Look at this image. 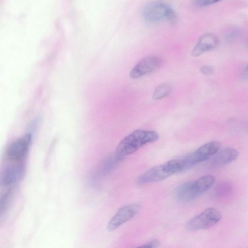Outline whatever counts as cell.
<instances>
[{
	"label": "cell",
	"instance_id": "6da1fadb",
	"mask_svg": "<svg viewBox=\"0 0 248 248\" xmlns=\"http://www.w3.org/2000/svg\"><path fill=\"white\" fill-rule=\"evenodd\" d=\"M158 139L159 135L155 131L136 129L122 140L117 146L114 155L122 160L143 145L155 142Z\"/></svg>",
	"mask_w": 248,
	"mask_h": 248
},
{
	"label": "cell",
	"instance_id": "7a4b0ae2",
	"mask_svg": "<svg viewBox=\"0 0 248 248\" xmlns=\"http://www.w3.org/2000/svg\"><path fill=\"white\" fill-rule=\"evenodd\" d=\"M215 181L214 176L206 175L196 180L183 183L175 189V199L181 202L191 201L209 189Z\"/></svg>",
	"mask_w": 248,
	"mask_h": 248
},
{
	"label": "cell",
	"instance_id": "3957f363",
	"mask_svg": "<svg viewBox=\"0 0 248 248\" xmlns=\"http://www.w3.org/2000/svg\"><path fill=\"white\" fill-rule=\"evenodd\" d=\"M140 15L146 22L155 23L164 19L171 23L177 19L173 9L167 3L161 1H153L146 4L141 9Z\"/></svg>",
	"mask_w": 248,
	"mask_h": 248
},
{
	"label": "cell",
	"instance_id": "277c9868",
	"mask_svg": "<svg viewBox=\"0 0 248 248\" xmlns=\"http://www.w3.org/2000/svg\"><path fill=\"white\" fill-rule=\"evenodd\" d=\"M221 217L218 210L208 208L190 219L186 225V229L190 231L207 229L217 223Z\"/></svg>",
	"mask_w": 248,
	"mask_h": 248
},
{
	"label": "cell",
	"instance_id": "5b68a950",
	"mask_svg": "<svg viewBox=\"0 0 248 248\" xmlns=\"http://www.w3.org/2000/svg\"><path fill=\"white\" fill-rule=\"evenodd\" d=\"M220 144L217 141L207 143L183 158L187 169L213 157L220 149Z\"/></svg>",
	"mask_w": 248,
	"mask_h": 248
},
{
	"label": "cell",
	"instance_id": "8992f818",
	"mask_svg": "<svg viewBox=\"0 0 248 248\" xmlns=\"http://www.w3.org/2000/svg\"><path fill=\"white\" fill-rule=\"evenodd\" d=\"M140 205L139 203H133L124 205L119 208L116 214L109 221L107 230L113 231L122 225L135 217L139 212Z\"/></svg>",
	"mask_w": 248,
	"mask_h": 248
},
{
	"label": "cell",
	"instance_id": "52a82bcc",
	"mask_svg": "<svg viewBox=\"0 0 248 248\" xmlns=\"http://www.w3.org/2000/svg\"><path fill=\"white\" fill-rule=\"evenodd\" d=\"M162 63L161 59L156 56H150L140 60L130 71L129 77L137 79L156 70Z\"/></svg>",
	"mask_w": 248,
	"mask_h": 248
},
{
	"label": "cell",
	"instance_id": "ba28073f",
	"mask_svg": "<svg viewBox=\"0 0 248 248\" xmlns=\"http://www.w3.org/2000/svg\"><path fill=\"white\" fill-rule=\"evenodd\" d=\"M31 139V135L28 133L11 143L6 151L7 158L13 161L23 158L28 152Z\"/></svg>",
	"mask_w": 248,
	"mask_h": 248
},
{
	"label": "cell",
	"instance_id": "9c48e42d",
	"mask_svg": "<svg viewBox=\"0 0 248 248\" xmlns=\"http://www.w3.org/2000/svg\"><path fill=\"white\" fill-rule=\"evenodd\" d=\"M172 175L163 164L154 167L143 174L138 179L139 185H143L148 183L157 182L163 180Z\"/></svg>",
	"mask_w": 248,
	"mask_h": 248
},
{
	"label": "cell",
	"instance_id": "30bf717a",
	"mask_svg": "<svg viewBox=\"0 0 248 248\" xmlns=\"http://www.w3.org/2000/svg\"><path fill=\"white\" fill-rule=\"evenodd\" d=\"M23 167L19 164H9L0 169V186L10 185L18 179L23 174Z\"/></svg>",
	"mask_w": 248,
	"mask_h": 248
},
{
	"label": "cell",
	"instance_id": "8fae6325",
	"mask_svg": "<svg viewBox=\"0 0 248 248\" xmlns=\"http://www.w3.org/2000/svg\"><path fill=\"white\" fill-rule=\"evenodd\" d=\"M219 43L217 37L211 33H205L199 38L191 52L193 57L199 56L203 53L215 49Z\"/></svg>",
	"mask_w": 248,
	"mask_h": 248
},
{
	"label": "cell",
	"instance_id": "7c38bea8",
	"mask_svg": "<svg viewBox=\"0 0 248 248\" xmlns=\"http://www.w3.org/2000/svg\"><path fill=\"white\" fill-rule=\"evenodd\" d=\"M239 154L238 150L232 147H226L221 150L219 149L213 156L210 165L213 167L226 165L236 160Z\"/></svg>",
	"mask_w": 248,
	"mask_h": 248
},
{
	"label": "cell",
	"instance_id": "4fadbf2b",
	"mask_svg": "<svg viewBox=\"0 0 248 248\" xmlns=\"http://www.w3.org/2000/svg\"><path fill=\"white\" fill-rule=\"evenodd\" d=\"M121 160L115 155L107 157L98 167L95 176L101 177L106 174L113 169Z\"/></svg>",
	"mask_w": 248,
	"mask_h": 248
},
{
	"label": "cell",
	"instance_id": "5bb4252c",
	"mask_svg": "<svg viewBox=\"0 0 248 248\" xmlns=\"http://www.w3.org/2000/svg\"><path fill=\"white\" fill-rule=\"evenodd\" d=\"M172 86L169 83H163L158 86L153 94L154 100L161 99L167 96L171 92Z\"/></svg>",
	"mask_w": 248,
	"mask_h": 248
},
{
	"label": "cell",
	"instance_id": "9a60e30c",
	"mask_svg": "<svg viewBox=\"0 0 248 248\" xmlns=\"http://www.w3.org/2000/svg\"><path fill=\"white\" fill-rule=\"evenodd\" d=\"M221 0H194V3L197 6L203 7L217 2Z\"/></svg>",
	"mask_w": 248,
	"mask_h": 248
},
{
	"label": "cell",
	"instance_id": "2e32d148",
	"mask_svg": "<svg viewBox=\"0 0 248 248\" xmlns=\"http://www.w3.org/2000/svg\"><path fill=\"white\" fill-rule=\"evenodd\" d=\"M200 72L205 75L213 74L215 72L214 68L211 65H203L200 68Z\"/></svg>",
	"mask_w": 248,
	"mask_h": 248
},
{
	"label": "cell",
	"instance_id": "e0dca14e",
	"mask_svg": "<svg viewBox=\"0 0 248 248\" xmlns=\"http://www.w3.org/2000/svg\"><path fill=\"white\" fill-rule=\"evenodd\" d=\"M159 242L157 240H151L146 244L141 246V247L145 248H157L159 246Z\"/></svg>",
	"mask_w": 248,
	"mask_h": 248
}]
</instances>
